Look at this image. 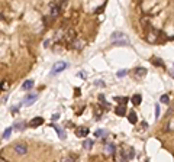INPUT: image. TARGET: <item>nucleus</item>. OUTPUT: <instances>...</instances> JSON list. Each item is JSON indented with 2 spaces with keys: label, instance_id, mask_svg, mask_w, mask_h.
I'll return each mask as SVG.
<instances>
[{
  "label": "nucleus",
  "instance_id": "obj_7",
  "mask_svg": "<svg viewBox=\"0 0 174 162\" xmlns=\"http://www.w3.org/2000/svg\"><path fill=\"white\" fill-rule=\"evenodd\" d=\"M76 135L78 137H86L87 135H89V129L87 127H77L76 129Z\"/></svg>",
  "mask_w": 174,
  "mask_h": 162
},
{
  "label": "nucleus",
  "instance_id": "obj_28",
  "mask_svg": "<svg viewBox=\"0 0 174 162\" xmlns=\"http://www.w3.org/2000/svg\"><path fill=\"white\" fill-rule=\"evenodd\" d=\"M155 117H160V106H155Z\"/></svg>",
  "mask_w": 174,
  "mask_h": 162
},
{
  "label": "nucleus",
  "instance_id": "obj_1",
  "mask_svg": "<svg viewBox=\"0 0 174 162\" xmlns=\"http://www.w3.org/2000/svg\"><path fill=\"white\" fill-rule=\"evenodd\" d=\"M110 41H112V43H115V45H128V43H129L128 38H126L122 32H113L112 36H110Z\"/></svg>",
  "mask_w": 174,
  "mask_h": 162
},
{
  "label": "nucleus",
  "instance_id": "obj_25",
  "mask_svg": "<svg viewBox=\"0 0 174 162\" xmlns=\"http://www.w3.org/2000/svg\"><path fill=\"white\" fill-rule=\"evenodd\" d=\"M104 7H106V2H104V3H103V5L100 6V7H97V9H96V13L99 15L100 12H103V9H104Z\"/></svg>",
  "mask_w": 174,
  "mask_h": 162
},
{
  "label": "nucleus",
  "instance_id": "obj_14",
  "mask_svg": "<svg viewBox=\"0 0 174 162\" xmlns=\"http://www.w3.org/2000/svg\"><path fill=\"white\" fill-rule=\"evenodd\" d=\"M145 74H147V69L142 68V67H138V68L135 69V75H137V77H144Z\"/></svg>",
  "mask_w": 174,
  "mask_h": 162
},
{
  "label": "nucleus",
  "instance_id": "obj_17",
  "mask_svg": "<svg viewBox=\"0 0 174 162\" xmlns=\"http://www.w3.org/2000/svg\"><path fill=\"white\" fill-rule=\"evenodd\" d=\"M32 87H33V81H32V80L25 81V83H23V85H22V88H23V90H31Z\"/></svg>",
  "mask_w": 174,
  "mask_h": 162
},
{
  "label": "nucleus",
  "instance_id": "obj_27",
  "mask_svg": "<svg viewBox=\"0 0 174 162\" xmlns=\"http://www.w3.org/2000/svg\"><path fill=\"white\" fill-rule=\"evenodd\" d=\"M58 119H60V114H58V113H55V114L52 116V117H51V120H52V122H57Z\"/></svg>",
  "mask_w": 174,
  "mask_h": 162
},
{
  "label": "nucleus",
  "instance_id": "obj_21",
  "mask_svg": "<svg viewBox=\"0 0 174 162\" xmlns=\"http://www.w3.org/2000/svg\"><path fill=\"white\" fill-rule=\"evenodd\" d=\"M12 129H13V127H7V129L3 132V139H7V137L10 136V133H12Z\"/></svg>",
  "mask_w": 174,
  "mask_h": 162
},
{
  "label": "nucleus",
  "instance_id": "obj_3",
  "mask_svg": "<svg viewBox=\"0 0 174 162\" xmlns=\"http://www.w3.org/2000/svg\"><path fill=\"white\" fill-rule=\"evenodd\" d=\"M67 68V62H55L52 65V69H51V75L54 74H60L61 71H64V69Z\"/></svg>",
  "mask_w": 174,
  "mask_h": 162
},
{
  "label": "nucleus",
  "instance_id": "obj_18",
  "mask_svg": "<svg viewBox=\"0 0 174 162\" xmlns=\"http://www.w3.org/2000/svg\"><path fill=\"white\" fill-rule=\"evenodd\" d=\"M65 39H67V41H71V39H76V32H74L73 29H70V31L67 32V35H65Z\"/></svg>",
  "mask_w": 174,
  "mask_h": 162
},
{
  "label": "nucleus",
  "instance_id": "obj_12",
  "mask_svg": "<svg viewBox=\"0 0 174 162\" xmlns=\"http://www.w3.org/2000/svg\"><path fill=\"white\" fill-rule=\"evenodd\" d=\"M130 101H132V104H134V106H139V104H141V101H142L141 94H134V97L130 99Z\"/></svg>",
  "mask_w": 174,
  "mask_h": 162
},
{
  "label": "nucleus",
  "instance_id": "obj_24",
  "mask_svg": "<svg viewBox=\"0 0 174 162\" xmlns=\"http://www.w3.org/2000/svg\"><path fill=\"white\" fill-rule=\"evenodd\" d=\"M135 156V152H134V149H129V152H128V159H132Z\"/></svg>",
  "mask_w": 174,
  "mask_h": 162
},
{
  "label": "nucleus",
  "instance_id": "obj_35",
  "mask_svg": "<svg viewBox=\"0 0 174 162\" xmlns=\"http://www.w3.org/2000/svg\"><path fill=\"white\" fill-rule=\"evenodd\" d=\"M76 96H80V88H76Z\"/></svg>",
  "mask_w": 174,
  "mask_h": 162
},
{
  "label": "nucleus",
  "instance_id": "obj_20",
  "mask_svg": "<svg viewBox=\"0 0 174 162\" xmlns=\"http://www.w3.org/2000/svg\"><path fill=\"white\" fill-rule=\"evenodd\" d=\"M23 127H25V123L23 122H16L13 125V129H17V130H23Z\"/></svg>",
  "mask_w": 174,
  "mask_h": 162
},
{
  "label": "nucleus",
  "instance_id": "obj_2",
  "mask_svg": "<svg viewBox=\"0 0 174 162\" xmlns=\"http://www.w3.org/2000/svg\"><path fill=\"white\" fill-rule=\"evenodd\" d=\"M61 7H62V2H61V0L51 3V16L52 17H57L60 15V12H61Z\"/></svg>",
  "mask_w": 174,
  "mask_h": 162
},
{
  "label": "nucleus",
  "instance_id": "obj_29",
  "mask_svg": "<svg viewBox=\"0 0 174 162\" xmlns=\"http://www.w3.org/2000/svg\"><path fill=\"white\" fill-rule=\"evenodd\" d=\"M116 100H118V101H122L123 104H125V103L128 101V99H125V97H123V99H120V97H116Z\"/></svg>",
  "mask_w": 174,
  "mask_h": 162
},
{
  "label": "nucleus",
  "instance_id": "obj_26",
  "mask_svg": "<svg viewBox=\"0 0 174 162\" xmlns=\"http://www.w3.org/2000/svg\"><path fill=\"white\" fill-rule=\"evenodd\" d=\"M160 100H161V103L167 104V103H168V96H165V94H164V96H161V99H160Z\"/></svg>",
  "mask_w": 174,
  "mask_h": 162
},
{
  "label": "nucleus",
  "instance_id": "obj_34",
  "mask_svg": "<svg viewBox=\"0 0 174 162\" xmlns=\"http://www.w3.org/2000/svg\"><path fill=\"white\" fill-rule=\"evenodd\" d=\"M64 162H73V158H67V159H64Z\"/></svg>",
  "mask_w": 174,
  "mask_h": 162
},
{
  "label": "nucleus",
  "instance_id": "obj_31",
  "mask_svg": "<svg viewBox=\"0 0 174 162\" xmlns=\"http://www.w3.org/2000/svg\"><path fill=\"white\" fill-rule=\"evenodd\" d=\"M94 84H96V85H102V87L104 85V84H103V81H99V80H97V81H96Z\"/></svg>",
  "mask_w": 174,
  "mask_h": 162
},
{
  "label": "nucleus",
  "instance_id": "obj_23",
  "mask_svg": "<svg viewBox=\"0 0 174 162\" xmlns=\"http://www.w3.org/2000/svg\"><path fill=\"white\" fill-rule=\"evenodd\" d=\"M126 73H128L126 69H120V71H119L116 75H118V78H122V77H125V75H126Z\"/></svg>",
  "mask_w": 174,
  "mask_h": 162
},
{
  "label": "nucleus",
  "instance_id": "obj_9",
  "mask_svg": "<svg viewBox=\"0 0 174 162\" xmlns=\"http://www.w3.org/2000/svg\"><path fill=\"white\" fill-rule=\"evenodd\" d=\"M128 120H129V123L137 125V123H138V116H137V113H135V111H130V113L128 114Z\"/></svg>",
  "mask_w": 174,
  "mask_h": 162
},
{
  "label": "nucleus",
  "instance_id": "obj_13",
  "mask_svg": "<svg viewBox=\"0 0 174 162\" xmlns=\"http://www.w3.org/2000/svg\"><path fill=\"white\" fill-rule=\"evenodd\" d=\"M118 162H128V153L125 151H120L118 155Z\"/></svg>",
  "mask_w": 174,
  "mask_h": 162
},
{
  "label": "nucleus",
  "instance_id": "obj_11",
  "mask_svg": "<svg viewBox=\"0 0 174 162\" xmlns=\"http://www.w3.org/2000/svg\"><path fill=\"white\" fill-rule=\"evenodd\" d=\"M115 113L118 114V116H125L126 114V107L125 106H116V109H115Z\"/></svg>",
  "mask_w": 174,
  "mask_h": 162
},
{
  "label": "nucleus",
  "instance_id": "obj_6",
  "mask_svg": "<svg viewBox=\"0 0 174 162\" xmlns=\"http://www.w3.org/2000/svg\"><path fill=\"white\" fill-rule=\"evenodd\" d=\"M42 123H43V119L38 116V117H33V119L29 122V126H31V127H38V126H41Z\"/></svg>",
  "mask_w": 174,
  "mask_h": 162
},
{
  "label": "nucleus",
  "instance_id": "obj_10",
  "mask_svg": "<svg viewBox=\"0 0 174 162\" xmlns=\"http://www.w3.org/2000/svg\"><path fill=\"white\" fill-rule=\"evenodd\" d=\"M52 129H55V132L58 133V136H60V139H65V136H67V135H65V132L60 127V126H57L55 123H52Z\"/></svg>",
  "mask_w": 174,
  "mask_h": 162
},
{
  "label": "nucleus",
  "instance_id": "obj_16",
  "mask_svg": "<svg viewBox=\"0 0 174 162\" xmlns=\"http://www.w3.org/2000/svg\"><path fill=\"white\" fill-rule=\"evenodd\" d=\"M151 62L154 64L155 67H161V68H164V62H163V61H161L160 58H155V57H154V58L151 59Z\"/></svg>",
  "mask_w": 174,
  "mask_h": 162
},
{
  "label": "nucleus",
  "instance_id": "obj_33",
  "mask_svg": "<svg viewBox=\"0 0 174 162\" xmlns=\"http://www.w3.org/2000/svg\"><path fill=\"white\" fill-rule=\"evenodd\" d=\"M168 73H170V75H171V77L174 78V69H170V71H168Z\"/></svg>",
  "mask_w": 174,
  "mask_h": 162
},
{
  "label": "nucleus",
  "instance_id": "obj_8",
  "mask_svg": "<svg viewBox=\"0 0 174 162\" xmlns=\"http://www.w3.org/2000/svg\"><path fill=\"white\" fill-rule=\"evenodd\" d=\"M104 152H106L107 155H113V153L116 152V146H115L113 143H107V145L104 146Z\"/></svg>",
  "mask_w": 174,
  "mask_h": 162
},
{
  "label": "nucleus",
  "instance_id": "obj_15",
  "mask_svg": "<svg viewBox=\"0 0 174 162\" xmlns=\"http://www.w3.org/2000/svg\"><path fill=\"white\" fill-rule=\"evenodd\" d=\"M92 146H93V141H92V139H86V141H83V148L84 149L89 151V149H92Z\"/></svg>",
  "mask_w": 174,
  "mask_h": 162
},
{
  "label": "nucleus",
  "instance_id": "obj_19",
  "mask_svg": "<svg viewBox=\"0 0 174 162\" xmlns=\"http://www.w3.org/2000/svg\"><path fill=\"white\" fill-rule=\"evenodd\" d=\"M106 135H107V132L103 130V129H99V130L94 132V136H96V137H103V136H106Z\"/></svg>",
  "mask_w": 174,
  "mask_h": 162
},
{
  "label": "nucleus",
  "instance_id": "obj_32",
  "mask_svg": "<svg viewBox=\"0 0 174 162\" xmlns=\"http://www.w3.org/2000/svg\"><path fill=\"white\" fill-rule=\"evenodd\" d=\"M6 100H7V96H3L2 97V103H6Z\"/></svg>",
  "mask_w": 174,
  "mask_h": 162
},
{
  "label": "nucleus",
  "instance_id": "obj_22",
  "mask_svg": "<svg viewBox=\"0 0 174 162\" xmlns=\"http://www.w3.org/2000/svg\"><path fill=\"white\" fill-rule=\"evenodd\" d=\"M99 100L102 101V104H103L104 107H107V106H109V103L106 101V99H104V96H103V94H99Z\"/></svg>",
  "mask_w": 174,
  "mask_h": 162
},
{
  "label": "nucleus",
  "instance_id": "obj_30",
  "mask_svg": "<svg viewBox=\"0 0 174 162\" xmlns=\"http://www.w3.org/2000/svg\"><path fill=\"white\" fill-rule=\"evenodd\" d=\"M6 88H7V84H6V81H2V90L5 91Z\"/></svg>",
  "mask_w": 174,
  "mask_h": 162
},
{
  "label": "nucleus",
  "instance_id": "obj_36",
  "mask_svg": "<svg viewBox=\"0 0 174 162\" xmlns=\"http://www.w3.org/2000/svg\"><path fill=\"white\" fill-rule=\"evenodd\" d=\"M2 162H5V159H2Z\"/></svg>",
  "mask_w": 174,
  "mask_h": 162
},
{
  "label": "nucleus",
  "instance_id": "obj_4",
  "mask_svg": "<svg viewBox=\"0 0 174 162\" xmlns=\"http://www.w3.org/2000/svg\"><path fill=\"white\" fill-rule=\"evenodd\" d=\"M13 151L17 155H26L28 153V146H26V143H16L13 146Z\"/></svg>",
  "mask_w": 174,
  "mask_h": 162
},
{
  "label": "nucleus",
  "instance_id": "obj_5",
  "mask_svg": "<svg viewBox=\"0 0 174 162\" xmlns=\"http://www.w3.org/2000/svg\"><path fill=\"white\" fill-rule=\"evenodd\" d=\"M36 100H38V94H28V96L25 97L23 103H25L26 106H31V104H33Z\"/></svg>",
  "mask_w": 174,
  "mask_h": 162
}]
</instances>
